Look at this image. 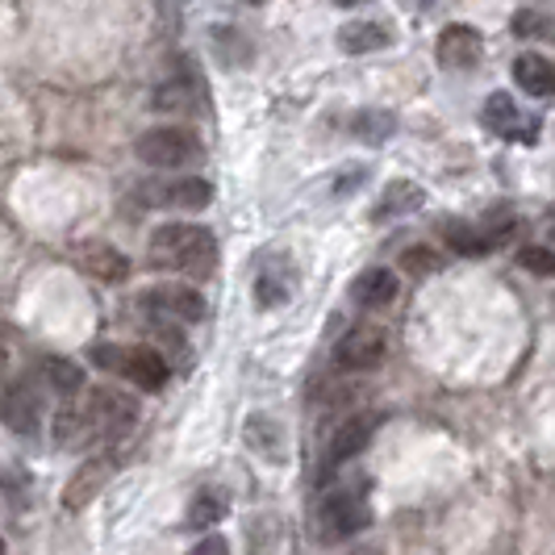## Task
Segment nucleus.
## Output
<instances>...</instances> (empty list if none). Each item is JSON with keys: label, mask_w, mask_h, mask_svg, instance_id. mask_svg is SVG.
<instances>
[{"label": "nucleus", "mask_w": 555, "mask_h": 555, "mask_svg": "<svg viewBox=\"0 0 555 555\" xmlns=\"http://www.w3.org/2000/svg\"><path fill=\"white\" fill-rule=\"evenodd\" d=\"M146 259H151V268L205 280L218 268V238L209 225L167 222L146 238Z\"/></svg>", "instance_id": "f257e3e1"}, {"label": "nucleus", "mask_w": 555, "mask_h": 555, "mask_svg": "<svg viewBox=\"0 0 555 555\" xmlns=\"http://www.w3.org/2000/svg\"><path fill=\"white\" fill-rule=\"evenodd\" d=\"M134 155H139L146 167H155V171H176V167L201 164V159H205V146H201V139H196L193 130H184V126H155V130L139 134Z\"/></svg>", "instance_id": "f03ea898"}, {"label": "nucleus", "mask_w": 555, "mask_h": 555, "mask_svg": "<svg viewBox=\"0 0 555 555\" xmlns=\"http://www.w3.org/2000/svg\"><path fill=\"white\" fill-rule=\"evenodd\" d=\"M80 417L92 439H121L139 422V401L121 389H92L80 405Z\"/></svg>", "instance_id": "7ed1b4c3"}, {"label": "nucleus", "mask_w": 555, "mask_h": 555, "mask_svg": "<svg viewBox=\"0 0 555 555\" xmlns=\"http://www.w3.org/2000/svg\"><path fill=\"white\" fill-rule=\"evenodd\" d=\"M372 522V505H367V480L363 489H334L318 509V534L322 543H343L351 534H360Z\"/></svg>", "instance_id": "20e7f679"}, {"label": "nucleus", "mask_w": 555, "mask_h": 555, "mask_svg": "<svg viewBox=\"0 0 555 555\" xmlns=\"http://www.w3.org/2000/svg\"><path fill=\"white\" fill-rule=\"evenodd\" d=\"M134 201L142 209H180V214H201L214 201V184L201 176H180V180H142L134 189Z\"/></svg>", "instance_id": "39448f33"}, {"label": "nucleus", "mask_w": 555, "mask_h": 555, "mask_svg": "<svg viewBox=\"0 0 555 555\" xmlns=\"http://www.w3.org/2000/svg\"><path fill=\"white\" fill-rule=\"evenodd\" d=\"M385 360H389V334L380 326H372V322L347 331L334 347V363L343 372H376Z\"/></svg>", "instance_id": "423d86ee"}, {"label": "nucleus", "mask_w": 555, "mask_h": 555, "mask_svg": "<svg viewBox=\"0 0 555 555\" xmlns=\"http://www.w3.org/2000/svg\"><path fill=\"white\" fill-rule=\"evenodd\" d=\"M142 309L146 318H167V322H180V326H193V322H205V297L189 288V284H159L151 293H142Z\"/></svg>", "instance_id": "0eeeda50"}, {"label": "nucleus", "mask_w": 555, "mask_h": 555, "mask_svg": "<svg viewBox=\"0 0 555 555\" xmlns=\"http://www.w3.org/2000/svg\"><path fill=\"white\" fill-rule=\"evenodd\" d=\"M480 126L493 130L498 139H514V142H534L539 134V117H527V113L514 105L509 92H493L480 109Z\"/></svg>", "instance_id": "6e6552de"}, {"label": "nucleus", "mask_w": 555, "mask_h": 555, "mask_svg": "<svg viewBox=\"0 0 555 555\" xmlns=\"http://www.w3.org/2000/svg\"><path fill=\"white\" fill-rule=\"evenodd\" d=\"M117 473V460L113 455H92V460H83L80 468L72 473V480L63 485V498L59 505L67 509V514H80L88 501L96 498L105 485H109V476Z\"/></svg>", "instance_id": "1a4fd4ad"}, {"label": "nucleus", "mask_w": 555, "mask_h": 555, "mask_svg": "<svg viewBox=\"0 0 555 555\" xmlns=\"http://www.w3.org/2000/svg\"><path fill=\"white\" fill-rule=\"evenodd\" d=\"M435 59H439V67H447V72H473L476 63L485 59V38H480V29L464 26V22L447 26L443 34H439V42H435Z\"/></svg>", "instance_id": "9d476101"}, {"label": "nucleus", "mask_w": 555, "mask_h": 555, "mask_svg": "<svg viewBox=\"0 0 555 555\" xmlns=\"http://www.w3.org/2000/svg\"><path fill=\"white\" fill-rule=\"evenodd\" d=\"M385 414H351L331 439V451H326V468H343L347 460H356L363 447L372 443V435L380 430Z\"/></svg>", "instance_id": "9b49d317"}, {"label": "nucleus", "mask_w": 555, "mask_h": 555, "mask_svg": "<svg viewBox=\"0 0 555 555\" xmlns=\"http://www.w3.org/2000/svg\"><path fill=\"white\" fill-rule=\"evenodd\" d=\"M0 422L13 435H38L42 426V401L29 385H4L0 389Z\"/></svg>", "instance_id": "f8f14e48"}, {"label": "nucleus", "mask_w": 555, "mask_h": 555, "mask_svg": "<svg viewBox=\"0 0 555 555\" xmlns=\"http://www.w3.org/2000/svg\"><path fill=\"white\" fill-rule=\"evenodd\" d=\"M117 376H126V380L139 385L142 392H164L171 367H167V360L159 351H151V347H130V351H121Z\"/></svg>", "instance_id": "ddd939ff"}, {"label": "nucleus", "mask_w": 555, "mask_h": 555, "mask_svg": "<svg viewBox=\"0 0 555 555\" xmlns=\"http://www.w3.org/2000/svg\"><path fill=\"white\" fill-rule=\"evenodd\" d=\"M293 284H297V272L284 255H272L263 268H259V280H255V306L259 309H280L288 306L293 297Z\"/></svg>", "instance_id": "4468645a"}, {"label": "nucleus", "mask_w": 555, "mask_h": 555, "mask_svg": "<svg viewBox=\"0 0 555 555\" xmlns=\"http://www.w3.org/2000/svg\"><path fill=\"white\" fill-rule=\"evenodd\" d=\"M76 263L88 276L105 280V284H121V280L130 276V259L117 247H109V243H80L76 247Z\"/></svg>", "instance_id": "2eb2a0df"}, {"label": "nucleus", "mask_w": 555, "mask_h": 555, "mask_svg": "<svg viewBox=\"0 0 555 555\" xmlns=\"http://www.w3.org/2000/svg\"><path fill=\"white\" fill-rule=\"evenodd\" d=\"M397 272H389V268H367V272H360L356 276V284H351V301L363 309H385L397 301Z\"/></svg>", "instance_id": "dca6fc26"}, {"label": "nucleus", "mask_w": 555, "mask_h": 555, "mask_svg": "<svg viewBox=\"0 0 555 555\" xmlns=\"http://www.w3.org/2000/svg\"><path fill=\"white\" fill-rule=\"evenodd\" d=\"M514 80L527 96L543 101V96L555 92V63L547 55H539V51H527V55L514 59Z\"/></svg>", "instance_id": "f3484780"}, {"label": "nucleus", "mask_w": 555, "mask_h": 555, "mask_svg": "<svg viewBox=\"0 0 555 555\" xmlns=\"http://www.w3.org/2000/svg\"><path fill=\"white\" fill-rule=\"evenodd\" d=\"M426 205V193H422V184L414 180H392L389 189L380 193L376 201V209H372V222H392V218H405V214H414Z\"/></svg>", "instance_id": "a211bd4d"}, {"label": "nucleus", "mask_w": 555, "mask_h": 555, "mask_svg": "<svg viewBox=\"0 0 555 555\" xmlns=\"http://www.w3.org/2000/svg\"><path fill=\"white\" fill-rule=\"evenodd\" d=\"M389 42L392 34L380 22H347L338 29V51L343 55H372V51H385Z\"/></svg>", "instance_id": "6ab92c4d"}, {"label": "nucleus", "mask_w": 555, "mask_h": 555, "mask_svg": "<svg viewBox=\"0 0 555 555\" xmlns=\"http://www.w3.org/2000/svg\"><path fill=\"white\" fill-rule=\"evenodd\" d=\"M443 238H447V247L455 250V255H468V259H480V255L498 250V243H493V234H489L485 225L460 222V218H451V222H443Z\"/></svg>", "instance_id": "aec40b11"}, {"label": "nucleus", "mask_w": 555, "mask_h": 555, "mask_svg": "<svg viewBox=\"0 0 555 555\" xmlns=\"http://www.w3.org/2000/svg\"><path fill=\"white\" fill-rule=\"evenodd\" d=\"M243 439H247V447L255 451V455H268L272 464H280V460H284V430H280L276 417L250 414L247 426H243Z\"/></svg>", "instance_id": "412c9836"}, {"label": "nucleus", "mask_w": 555, "mask_h": 555, "mask_svg": "<svg viewBox=\"0 0 555 555\" xmlns=\"http://www.w3.org/2000/svg\"><path fill=\"white\" fill-rule=\"evenodd\" d=\"M38 372H42V385H47L51 392H59V397H76V392L83 389L80 363L59 360V356H51V360L38 363Z\"/></svg>", "instance_id": "4be33fe9"}, {"label": "nucleus", "mask_w": 555, "mask_h": 555, "mask_svg": "<svg viewBox=\"0 0 555 555\" xmlns=\"http://www.w3.org/2000/svg\"><path fill=\"white\" fill-rule=\"evenodd\" d=\"M225 514H230V493L218 489V485H205L193 498V505H189V522L193 527H214V522H222Z\"/></svg>", "instance_id": "5701e85b"}, {"label": "nucleus", "mask_w": 555, "mask_h": 555, "mask_svg": "<svg viewBox=\"0 0 555 555\" xmlns=\"http://www.w3.org/2000/svg\"><path fill=\"white\" fill-rule=\"evenodd\" d=\"M392 130H397V117H392L389 109H363V113H356V121H351V134L360 142H372V146L389 142Z\"/></svg>", "instance_id": "b1692460"}, {"label": "nucleus", "mask_w": 555, "mask_h": 555, "mask_svg": "<svg viewBox=\"0 0 555 555\" xmlns=\"http://www.w3.org/2000/svg\"><path fill=\"white\" fill-rule=\"evenodd\" d=\"M151 109H159V113H193L196 109L193 83L171 80V83H164V88H155V96H151Z\"/></svg>", "instance_id": "393cba45"}, {"label": "nucleus", "mask_w": 555, "mask_h": 555, "mask_svg": "<svg viewBox=\"0 0 555 555\" xmlns=\"http://www.w3.org/2000/svg\"><path fill=\"white\" fill-rule=\"evenodd\" d=\"M401 272H410V276L443 272V255H435L430 247H410L405 255H401Z\"/></svg>", "instance_id": "a878e982"}, {"label": "nucleus", "mask_w": 555, "mask_h": 555, "mask_svg": "<svg viewBox=\"0 0 555 555\" xmlns=\"http://www.w3.org/2000/svg\"><path fill=\"white\" fill-rule=\"evenodd\" d=\"M514 34L518 38H552V17L543 9H518L514 13Z\"/></svg>", "instance_id": "bb28decb"}, {"label": "nucleus", "mask_w": 555, "mask_h": 555, "mask_svg": "<svg viewBox=\"0 0 555 555\" xmlns=\"http://www.w3.org/2000/svg\"><path fill=\"white\" fill-rule=\"evenodd\" d=\"M518 268H527V272H534V276H552L555 272L552 247H522L518 250Z\"/></svg>", "instance_id": "cd10ccee"}, {"label": "nucleus", "mask_w": 555, "mask_h": 555, "mask_svg": "<svg viewBox=\"0 0 555 555\" xmlns=\"http://www.w3.org/2000/svg\"><path fill=\"white\" fill-rule=\"evenodd\" d=\"M189 555H230V543H225L222 534H209V539H201Z\"/></svg>", "instance_id": "c85d7f7f"}, {"label": "nucleus", "mask_w": 555, "mask_h": 555, "mask_svg": "<svg viewBox=\"0 0 555 555\" xmlns=\"http://www.w3.org/2000/svg\"><path fill=\"white\" fill-rule=\"evenodd\" d=\"M360 180H367V167H347V176H343V180L334 184V193L347 196L351 189H356V184H360Z\"/></svg>", "instance_id": "c756f323"}, {"label": "nucleus", "mask_w": 555, "mask_h": 555, "mask_svg": "<svg viewBox=\"0 0 555 555\" xmlns=\"http://www.w3.org/2000/svg\"><path fill=\"white\" fill-rule=\"evenodd\" d=\"M351 555H385L380 547H360V552H351Z\"/></svg>", "instance_id": "7c9ffc66"}, {"label": "nucleus", "mask_w": 555, "mask_h": 555, "mask_svg": "<svg viewBox=\"0 0 555 555\" xmlns=\"http://www.w3.org/2000/svg\"><path fill=\"white\" fill-rule=\"evenodd\" d=\"M343 9H356V4H367V0H338Z\"/></svg>", "instance_id": "2f4dec72"}, {"label": "nucleus", "mask_w": 555, "mask_h": 555, "mask_svg": "<svg viewBox=\"0 0 555 555\" xmlns=\"http://www.w3.org/2000/svg\"><path fill=\"white\" fill-rule=\"evenodd\" d=\"M0 555H4V543H0Z\"/></svg>", "instance_id": "473e14b6"}]
</instances>
